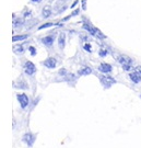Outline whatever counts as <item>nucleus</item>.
Instances as JSON below:
<instances>
[{"instance_id": "5701e85b", "label": "nucleus", "mask_w": 141, "mask_h": 148, "mask_svg": "<svg viewBox=\"0 0 141 148\" xmlns=\"http://www.w3.org/2000/svg\"><path fill=\"white\" fill-rule=\"evenodd\" d=\"M29 52L31 53L32 56H35L37 54V51H36V48L34 47V46H29Z\"/></svg>"}, {"instance_id": "a211bd4d", "label": "nucleus", "mask_w": 141, "mask_h": 148, "mask_svg": "<svg viewBox=\"0 0 141 148\" xmlns=\"http://www.w3.org/2000/svg\"><path fill=\"white\" fill-rule=\"evenodd\" d=\"M52 25H56V24H55V23H52V22H47V23H44V24H42V25H40L37 29H38V30H44V29L52 27Z\"/></svg>"}, {"instance_id": "393cba45", "label": "nucleus", "mask_w": 141, "mask_h": 148, "mask_svg": "<svg viewBox=\"0 0 141 148\" xmlns=\"http://www.w3.org/2000/svg\"><path fill=\"white\" fill-rule=\"evenodd\" d=\"M96 37H99V38H102V40H105L106 38V35H104L102 32L99 31V29H97V35H96Z\"/></svg>"}, {"instance_id": "4be33fe9", "label": "nucleus", "mask_w": 141, "mask_h": 148, "mask_svg": "<svg viewBox=\"0 0 141 148\" xmlns=\"http://www.w3.org/2000/svg\"><path fill=\"white\" fill-rule=\"evenodd\" d=\"M58 74H59V76H63V77H66V76L68 75V71H67V69H66V68H61V69H59Z\"/></svg>"}, {"instance_id": "6ab92c4d", "label": "nucleus", "mask_w": 141, "mask_h": 148, "mask_svg": "<svg viewBox=\"0 0 141 148\" xmlns=\"http://www.w3.org/2000/svg\"><path fill=\"white\" fill-rule=\"evenodd\" d=\"M121 67H123V69H124L125 71H131V70H135V68L132 67V64H124V65H121Z\"/></svg>"}, {"instance_id": "2eb2a0df", "label": "nucleus", "mask_w": 141, "mask_h": 148, "mask_svg": "<svg viewBox=\"0 0 141 148\" xmlns=\"http://www.w3.org/2000/svg\"><path fill=\"white\" fill-rule=\"evenodd\" d=\"M90 74H92V69H91V67H88V66H84V67L78 70V75H80V76H88Z\"/></svg>"}, {"instance_id": "412c9836", "label": "nucleus", "mask_w": 141, "mask_h": 148, "mask_svg": "<svg viewBox=\"0 0 141 148\" xmlns=\"http://www.w3.org/2000/svg\"><path fill=\"white\" fill-rule=\"evenodd\" d=\"M107 54H108V52H107V49H104V48H101L99 51V55L102 57V58H104V57H106L107 56Z\"/></svg>"}, {"instance_id": "f03ea898", "label": "nucleus", "mask_w": 141, "mask_h": 148, "mask_svg": "<svg viewBox=\"0 0 141 148\" xmlns=\"http://www.w3.org/2000/svg\"><path fill=\"white\" fill-rule=\"evenodd\" d=\"M23 69H24V73L27 76H33V75L36 74L37 71L36 66L32 63V62H30V60H26L25 63L23 64Z\"/></svg>"}, {"instance_id": "9b49d317", "label": "nucleus", "mask_w": 141, "mask_h": 148, "mask_svg": "<svg viewBox=\"0 0 141 148\" xmlns=\"http://www.w3.org/2000/svg\"><path fill=\"white\" fill-rule=\"evenodd\" d=\"M58 46L60 49H63L66 46V33L65 32H60L58 34Z\"/></svg>"}, {"instance_id": "c756f323", "label": "nucleus", "mask_w": 141, "mask_h": 148, "mask_svg": "<svg viewBox=\"0 0 141 148\" xmlns=\"http://www.w3.org/2000/svg\"><path fill=\"white\" fill-rule=\"evenodd\" d=\"M78 2H79V0H76V1H74V2H73L72 5H71V9H73V8H74V7H76V5H78Z\"/></svg>"}, {"instance_id": "f8f14e48", "label": "nucleus", "mask_w": 141, "mask_h": 148, "mask_svg": "<svg viewBox=\"0 0 141 148\" xmlns=\"http://www.w3.org/2000/svg\"><path fill=\"white\" fill-rule=\"evenodd\" d=\"M129 78H130V80L134 84H139V82H141V74L137 73L136 70L131 71L130 74H129Z\"/></svg>"}, {"instance_id": "0eeeda50", "label": "nucleus", "mask_w": 141, "mask_h": 148, "mask_svg": "<svg viewBox=\"0 0 141 148\" xmlns=\"http://www.w3.org/2000/svg\"><path fill=\"white\" fill-rule=\"evenodd\" d=\"M43 65L45 67H47L48 69L56 68V66H57V59L55 58V57H48V58H46L43 62Z\"/></svg>"}, {"instance_id": "f257e3e1", "label": "nucleus", "mask_w": 141, "mask_h": 148, "mask_svg": "<svg viewBox=\"0 0 141 148\" xmlns=\"http://www.w3.org/2000/svg\"><path fill=\"white\" fill-rule=\"evenodd\" d=\"M56 36H57V32H52V33H49L46 36L42 37L41 38V43L44 46H46V47H52V45H54V43H55Z\"/></svg>"}, {"instance_id": "20e7f679", "label": "nucleus", "mask_w": 141, "mask_h": 148, "mask_svg": "<svg viewBox=\"0 0 141 148\" xmlns=\"http://www.w3.org/2000/svg\"><path fill=\"white\" fill-rule=\"evenodd\" d=\"M84 30H87V31L89 32V34L91 36H95L97 35V29L96 27H94L92 24H91V22H89L87 19H83V25H82Z\"/></svg>"}, {"instance_id": "b1692460", "label": "nucleus", "mask_w": 141, "mask_h": 148, "mask_svg": "<svg viewBox=\"0 0 141 148\" xmlns=\"http://www.w3.org/2000/svg\"><path fill=\"white\" fill-rule=\"evenodd\" d=\"M83 48L87 51V52H89V53L92 52V46H91V44H90V43H85V44L83 45Z\"/></svg>"}, {"instance_id": "1a4fd4ad", "label": "nucleus", "mask_w": 141, "mask_h": 148, "mask_svg": "<svg viewBox=\"0 0 141 148\" xmlns=\"http://www.w3.org/2000/svg\"><path fill=\"white\" fill-rule=\"evenodd\" d=\"M52 14V9L50 5H44L42 9V18L43 19H48Z\"/></svg>"}, {"instance_id": "ddd939ff", "label": "nucleus", "mask_w": 141, "mask_h": 148, "mask_svg": "<svg viewBox=\"0 0 141 148\" xmlns=\"http://www.w3.org/2000/svg\"><path fill=\"white\" fill-rule=\"evenodd\" d=\"M24 25V18H16L13 14V29H19Z\"/></svg>"}, {"instance_id": "aec40b11", "label": "nucleus", "mask_w": 141, "mask_h": 148, "mask_svg": "<svg viewBox=\"0 0 141 148\" xmlns=\"http://www.w3.org/2000/svg\"><path fill=\"white\" fill-rule=\"evenodd\" d=\"M23 18H24V19H31L32 18V11L29 10V9L24 10V12H23Z\"/></svg>"}, {"instance_id": "9d476101", "label": "nucleus", "mask_w": 141, "mask_h": 148, "mask_svg": "<svg viewBox=\"0 0 141 148\" xmlns=\"http://www.w3.org/2000/svg\"><path fill=\"white\" fill-rule=\"evenodd\" d=\"M117 62H118L120 65L134 63L132 58H130V57H129V56H127V55H118V56H117Z\"/></svg>"}, {"instance_id": "cd10ccee", "label": "nucleus", "mask_w": 141, "mask_h": 148, "mask_svg": "<svg viewBox=\"0 0 141 148\" xmlns=\"http://www.w3.org/2000/svg\"><path fill=\"white\" fill-rule=\"evenodd\" d=\"M70 18H72V16H71V14H69V16H66V18H63V20H61V22H66V21H68L69 19H70Z\"/></svg>"}, {"instance_id": "c85d7f7f", "label": "nucleus", "mask_w": 141, "mask_h": 148, "mask_svg": "<svg viewBox=\"0 0 141 148\" xmlns=\"http://www.w3.org/2000/svg\"><path fill=\"white\" fill-rule=\"evenodd\" d=\"M135 70H136L137 73L141 74V66H137V67H135Z\"/></svg>"}, {"instance_id": "4468645a", "label": "nucleus", "mask_w": 141, "mask_h": 148, "mask_svg": "<svg viewBox=\"0 0 141 148\" xmlns=\"http://www.w3.org/2000/svg\"><path fill=\"white\" fill-rule=\"evenodd\" d=\"M18 82H19L18 85L13 82V87H14V88H19V89H29V86H27L25 80H23L22 78H20V79L18 80Z\"/></svg>"}, {"instance_id": "bb28decb", "label": "nucleus", "mask_w": 141, "mask_h": 148, "mask_svg": "<svg viewBox=\"0 0 141 148\" xmlns=\"http://www.w3.org/2000/svg\"><path fill=\"white\" fill-rule=\"evenodd\" d=\"M82 2V10H87V0H81Z\"/></svg>"}, {"instance_id": "7c9ffc66", "label": "nucleus", "mask_w": 141, "mask_h": 148, "mask_svg": "<svg viewBox=\"0 0 141 148\" xmlns=\"http://www.w3.org/2000/svg\"><path fill=\"white\" fill-rule=\"evenodd\" d=\"M43 0H31V2H33V3H41Z\"/></svg>"}, {"instance_id": "423d86ee", "label": "nucleus", "mask_w": 141, "mask_h": 148, "mask_svg": "<svg viewBox=\"0 0 141 148\" xmlns=\"http://www.w3.org/2000/svg\"><path fill=\"white\" fill-rule=\"evenodd\" d=\"M16 99L19 101L20 106H21L22 109H26L27 106L30 104V99H29V97L25 93H18L16 95Z\"/></svg>"}, {"instance_id": "f3484780", "label": "nucleus", "mask_w": 141, "mask_h": 148, "mask_svg": "<svg viewBox=\"0 0 141 148\" xmlns=\"http://www.w3.org/2000/svg\"><path fill=\"white\" fill-rule=\"evenodd\" d=\"M29 37V34H19V35H13L12 36V42H19V41H24Z\"/></svg>"}, {"instance_id": "a878e982", "label": "nucleus", "mask_w": 141, "mask_h": 148, "mask_svg": "<svg viewBox=\"0 0 141 148\" xmlns=\"http://www.w3.org/2000/svg\"><path fill=\"white\" fill-rule=\"evenodd\" d=\"M79 13H80V9H76V10H73V11H72L71 16H78Z\"/></svg>"}, {"instance_id": "39448f33", "label": "nucleus", "mask_w": 141, "mask_h": 148, "mask_svg": "<svg viewBox=\"0 0 141 148\" xmlns=\"http://www.w3.org/2000/svg\"><path fill=\"white\" fill-rule=\"evenodd\" d=\"M22 140H23L29 147H32L33 144L35 143V140H36V135L33 134V133H25V134L23 135V137H22Z\"/></svg>"}, {"instance_id": "2f4dec72", "label": "nucleus", "mask_w": 141, "mask_h": 148, "mask_svg": "<svg viewBox=\"0 0 141 148\" xmlns=\"http://www.w3.org/2000/svg\"><path fill=\"white\" fill-rule=\"evenodd\" d=\"M140 98H141V95H140Z\"/></svg>"}, {"instance_id": "6e6552de", "label": "nucleus", "mask_w": 141, "mask_h": 148, "mask_svg": "<svg viewBox=\"0 0 141 148\" xmlns=\"http://www.w3.org/2000/svg\"><path fill=\"white\" fill-rule=\"evenodd\" d=\"M97 69H99V71L103 73V74H110V73L113 71V66H112L110 64L102 63L99 67H97Z\"/></svg>"}, {"instance_id": "7ed1b4c3", "label": "nucleus", "mask_w": 141, "mask_h": 148, "mask_svg": "<svg viewBox=\"0 0 141 148\" xmlns=\"http://www.w3.org/2000/svg\"><path fill=\"white\" fill-rule=\"evenodd\" d=\"M99 81H101V84L103 85V87L104 88H110L112 87V85H114V84H116V79H114L112 76H107V74H106V76H99Z\"/></svg>"}, {"instance_id": "dca6fc26", "label": "nucleus", "mask_w": 141, "mask_h": 148, "mask_svg": "<svg viewBox=\"0 0 141 148\" xmlns=\"http://www.w3.org/2000/svg\"><path fill=\"white\" fill-rule=\"evenodd\" d=\"M13 52H14L16 55H22V54L25 52V49H24V46H23V44L14 45V46H13Z\"/></svg>"}]
</instances>
